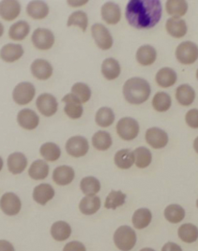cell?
Listing matches in <instances>:
<instances>
[{"label": "cell", "mask_w": 198, "mask_h": 251, "mask_svg": "<svg viewBox=\"0 0 198 251\" xmlns=\"http://www.w3.org/2000/svg\"><path fill=\"white\" fill-rule=\"evenodd\" d=\"M72 233L71 226L65 221H57L55 222L51 227V235L55 240H67Z\"/></svg>", "instance_id": "cell-27"}, {"label": "cell", "mask_w": 198, "mask_h": 251, "mask_svg": "<svg viewBox=\"0 0 198 251\" xmlns=\"http://www.w3.org/2000/svg\"><path fill=\"white\" fill-rule=\"evenodd\" d=\"M87 140L83 136H73L66 143V151L72 157H84L88 152Z\"/></svg>", "instance_id": "cell-8"}, {"label": "cell", "mask_w": 198, "mask_h": 251, "mask_svg": "<svg viewBox=\"0 0 198 251\" xmlns=\"http://www.w3.org/2000/svg\"><path fill=\"white\" fill-rule=\"evenodd\" d=\"M95 121L97 125L102 126V127H107L109 126L112 125L115 121V114L112 109L108 107H102L101 109L98 110Z\"/></svg>", "instance_id": "cell-36"}, {"label": "cell", "mask_w": 198, "mask_h": 251, "mask_svg": "<svg viewBox=\"0 0 198 251\" xmlns=\"http://www.w3.org/2000/svg\"><path fill=\"white\" fill-rule=\"evenodd\" d=\"M186 123L192 128H198V109H192L185 116Z\"/></svg>", "instance_id": "cell-46"}, {"label": "cell", "mask_w": 198, "mask_h": 251, "mask_svg": "<svg viewBox=\"0 0 198 251\" xmlns=\"http://www.w3.org/2000/svg\"><path fill=\"white\" fill-rule=\"evenodd\" d=\"M140 251H155L154 250H152V249H149V248H145V249H143V250H141Z\"/></svg>", "instance_id": "cell-52"}, {"label": "cell", "mask_w": 198, "mask_h": 251, "mask_svg": "<svg viewBox=\"0 0 198 251\" xmlns=\"http://www.w3.org/2000/svg\"><path fill=\"white\" fill-rule=\"evenodd\" d=\"M177 73L171 68H163L156 74V82L162 87H170L177 82Z\"/></svg>", "instance_id": "cell-25"}, {"label": "cell", "mask_w": 198, "mask_h": 251, "mask_svg": "<svg viewBox=\"0 0 198 251\" xmlns=\"http://www.w3.org/2000/svg\"><path fill=\"white\" fill-rule=\"evenodd\" d=\"M62 101L65 103L64 112L72 119H78L83 115V106L81 101L72 94H67L62 99Z\"/></svg>", "instance_id": "cell-12"}, {"label": "cell", "mask_w": 198, "mask_h": 251, "mask_svg": "<svg viewBox=\"0 0 198 251\" xmlns=\"http://www.w3.org/2000/svg\"><path fill=\"white\" fill-rule=\"evenodd\" d=\"M102 74L107 80H115L120 74V65L115 58H106L102 65Z\"/></svg>", "instance_id": "cell-31"}, {"label": "cell", "mask_w": 198, "mask_h": 251, "mask_svg": "<svg viewBox=\"0 0 198 251\" xmlns=\"http://www.w3.org/2000/svg\"><path fill=\"white\" fill-rule=\"evenodd\" d=\"M188 4L183 0H168L167 2V13L173 18H178L186 14Z\"/></svg>", "instance_id": "cell-35"}, {"label": "cell", "mask_w": 198, "mask_h": 251, "mask_svg": "<svg viewBox=\"0 0 198 251\" xmlns=\"http://www.w3.org/2000/svg\"><path fill=\"white\" fill-rule=\"evenodd\" d=\"M101 207V199L98 196H85L79 203V209L84 215H93Z\"/></svg>", "instance_id": "cell-30"}, {"label": "cell", "mask_w": 198, "mask_h": 251, "mask_svg": "<svg viewBox=\"0 0 198 251\" xmlns=\"http://www.w3.org/2000/svg\"><path fill=\"white\" fill-rule=\"evenodd\" d=\"M165 217L170 223H178L184 220L185 210L178 204H170L165 210Z\"/></svg>", "instance_id": "cell-42"}, {"label": "cell", "mask_w": 198, "mask_h": 251, "mask_svg": "<svg viewBox=\"0 0 198 251\" xmlns=\"http://www.w3.org/2000/svg\"><path fill=\"white\" fill-rule=\"evenodd\" d=\"M156 50L151 45H143L136 52V60L142 66H149L155 62Z\"/></svg>", "instance_id": "cell-23"}, {"label": "cell", "mask_w": 198, "mask_h": 251, "mask_svg": "<svg viewBox=\"0 0 198 251\" xmlns=\"http://www.w3.org/2000/svg\"><path fill=\"white\" fill-rule=\"evenodd\" d=\"M27 12L33 19L40 20L48 15L49 8L43 1H31L27 7Z\"/></svg>", "instance_id": "cell-24"}, {"label": "cell", "mask_w": 198, "mask_h": 251, "mask_svg": "<svg viewBox=\"0 0 198 251\" xmlns=\"http://www.w3.org/2000/svg\"><path fill=\"white\" fill-rule=\"evenodd\" d=\"M28 165V159L20 152L12 153L8 157V168L13 175H19L25 171Z\"/></svg>", "instance_id": "cell-22"}, {"label": "cell", "mask_w": 198, "mask_h": 251, "mask_svg": "<svg viewBox=\"0 0 198 251\" xmlns=\"http://www.w3.org/2000/svg\"><path fill=\"white\" fill-rule=\"evenodd\" d=\"M63 251H85V247L84 246L81 242L78 241H72L70 243H68L64 249Z\"/></svg>", "instance_id": "cell-47"}, {"label": "cell", "mask_w": 198, "mask_h": 251, "mask_svg": "<svg viewBox=\"0 0 198 251\" xmlns=\"http://www.w3.org/2000/svg\"><path fill=\"white\" fill-rule=\"evenodd\" d=\"M72 94L74 95L81 101V103H85L91 97V90L87 84L76 83L72 87Z\"/></svg>", "instance_id": "cell-44"}, {"label": "cell", "mask_w": 198, "mask_h": 251, "mask_svg": "<svg viewBox=\"0 0 198 251\" xmlns=\"http://www.w3.org/2000/svg\"><path fill=\"white\" fill-rule=\"evenodd\" d=\"M36 105L40 113L44 116H52L57 111V99L48 93L40 95L37 99Z\"/></svg>", "instance_id": "cell-11"}, {"label": "cell", "mask_w": 198, "mask_h": 251, "mask_svg": "<svg viewBox=\"0 0 198 251\" xmlns=\"http://www.w3.org/2000/svg\"><path fill=\"white\" fill-rule=\"evenodd\" d=\"M146 143L150 147L160 149L167 147L168 143V135L165 130L159 127H150L146 130Z\"/></svg>", "instance_id": "cell-13"}, {"label": "cell", "mask_w": 198, "mask_h": 251, "mask_svg": "<svg viewBox=\"0 0 198 251\" xmlns=\"http://www.w3.org/2000/svg\"><path fill=\"white\" fill-rule=\"evenodd\" d=\"M178 237L185 243H194L198 239V227L194 224L186 223L181 225L177 231Z\"/></svg>", "instance_id": "cell-33"}, {"label": "cell", "mask_w": 198, "mask_h": 251, "mask_svg": "<svg viewBox=\"0 0 198 251\" xmlns=\"http://www.w3.org/2000/svg\"><path fill=\"white\" fill-rule=\"evenodd\" d=\"M135 155V163L138 168H146L149 166L152 160V155L149 149L146 147H138L134 151Z\"/></svg>", "instance_id": "cell-39"}, {"label": "cell", "mask_w": 198, "mask_h": 251, "mask_svg": "<svg viewBox=\"0 0 198 251\" xmlns=\"http://www.w3.org/2000/svg\"><path fill=\"white\" fill-rule=\"evenodd\" d=\"M21 11V5L18 1L4 0L0 2V16L6 21H12L18 17Z\"/></svg>", "instance_id": "cell-14"}, {"label": "cell", "mask_w": 198, "mask_h": 251, "mask_svg": "<svg viewBox=\"0 0 198 251\" xmlns=\"http://www.w3.org/2000/svg\"><path fill=\"white\" fill-rule=\"evenodd\" d=\"M114 160L115 165L119 169H130L135 163L134 152L130 149H121L115 153Z\"/></svg>", "instance_id": "cell-28"}, {"label": "cell", "mask_w": 198, "mask_h": 251, "mask_svg": "<svg viewBox=\"0 0 198 251\" xmlns=\"http://www.w3.org/2000/svg\"><path fill=\"white\" fill-rule=\"evenodd\" d=\"M176 57L177 61L181 64H194L198 58V45L192 42H181L177 47Z\"/></svg>", "instance_id": "cell-4"}, {"label": "cell", "mask_w": 198, "mask_h": 251, "mask_svg": "<svg viewBox=\"0 0 198 251\" xmlns=\"http://www.w3.org/2000/svg\"><path fill=\"white\" fill-rule=\"evenodd\" d=\"M49 166L42 159L35 160L28 170L29 176L34 180H42L48 176Z\"/></svg>", "instance_id": "cell-32"}, {"label": "cell", "mask_w": 198, "mask_h": 251, "mask_svg": "<svg viewBox=\"0 0 198 251\" xmlns=\"http://www.w3.org/2000/svg\"><path fill=\"white\" fill-rule=\"evenodd\" d=\"M194 148H195L196 152L198 154V137L195 140V142H194Z\"/></svg>", "instance_id": "cell-50"}, {"label": "cell", "mask_w": 198, "mask_h": 251, "mask_svg": "<svg viewBox=\"0 0 198 251\" xmlns=\"http://www.w3.org/2000/svg\"><path fill=\"white\" fill-rule=\"evenodd\" d=\"M35 86L28 82H23L17 84L12 92L13 100L19 105L29 103L35 96Z\"/></svg>", "instance_id": "cell-6"}, {"label": "cell", "mask_w": 198, "mask_h": 251, "mask_svg": "<svg viewBox=\"0 0 198 251\" xmlns=\"http://www.w3.org/2000/svg\"><path fill=\"white\" fill-rule=\"evenodd\" d=\"M126 194L120 190H112L105 200V206L107 209L115 210L125 203Z\"/></svg>", "instance_id": "cell-40"}, {"label": "cell", "mask_w": 198, "mask_h": 251, "mask_svg": "<svg viewBox=\"0 0 198 251\" xmlns=\"http://www.w3.org/2000/svg\"><path fill=\"white\" fill-rule=\"evenodd\" d=\"M91 33L97 46L102 50H108L113 45V38L109 30L102 24H95L91 27Z\"/></svg>", "instance_id": "cell-7"}, {"label": "cell", "mask_w": 198, "mask_h": 251, "mask_svg": "<svg viewBox=\"0 0 198 251\" xmlns=\"http://www.w3.org/2000/svg\"><path fill=\"white\" fill-rule=\"evenodd\" d=\"M102 17L107 24L115 25L120 21L121 11L118 5L113 2H107L102 7Z\"/></svg>", "instance_id": "cell-19"}, {"label": "cell", "mask_w": 198, "mask_h": 251, "mask_svg": "<svg viewBox=\"0 0 198 251\" xmlns=\"http://www.w3.org/2000/svg\"><path fill=\"white\" fill-rule=\"evenodd\" d=\"M162 251H182V250L177 244L173 242H168L163 247Z\"/></svg>", "instance_id": "cell-48"}, {"label": "cell", "mask_w": 198, "mask_h": 251, "mask_svg": "<svg viewBox=\"0 0 198 251\" xmlns=\"http://www.w3.org/2000/svg\"><path fill=\"white\" fill-rule=\"evenodd\" d=\"M197 206H198V201H197Z\"/></svg>", "instance_id": "cell-55"}, {"label": "cell", "mask_w": 198, "mask_h": 251, "mask_svg": "<svg viewBox=\"0 0 198 251\" xmlns=\"http://www.w3.org/2000/svg\"><path fill=\"white\" fill-rule=\"evenodd\" d=\"M32 42L39 50H48L55 43L53 32L46 28H37L32 34Z\"/></svg>", "instance_id": "cell-9"}, {"label": "cell", "mask_w": 198, "mask_h": 251, "mask_svg": "<svg viewBox=\"0 0 198 251\" xmlns=\"http://www.w3.org/2000/svg\"><path fill=\"white\" fill-rule=\"evenodd\" d=\"M2 168H3V159L0 157V171L2 170Z\"/></svg>", "instance_id": "cell-53"}, {"label": "cell", "mask_w": 198, "mask_h": 251, "mask_svg": "<svg viewBox=\"0 0 198 251\" xmlns=\"http://www.w3.org/2000/svg\"><path fill=\"white\" fill-rule=\"evenodd\" d=\"M31 73L39 80H47L53 74V67L44 59H36L31 64Z\"/></svg>", "instance_id": "cell-16"}, {"label": "cell", "mask_w": 198, "mask_h": 251, "mask_svg": "<svg viewBox=\"0 0 198 251\" xmlns=\"http://www.w3.org/2000/svg\"><path fill=\"white\" fill-rule=\"evenodd\" d=\"M167 31L174 38H182L187 33V25L183 19L180 18H170L167 21Z\"/></svg>", "instance_id": "cell-21"}, {"label": "cell", "mask_w": 198, "mask_h": 251, "mask_svg": "<svg viewBox=\"0 0 198 251\" xmlns=\"http://www.w3.org/2000/svg\"><path fill=\"white\" fill-rule=\"evenodd\" d=\"M24 54V49L20 44L9 43L0 50V57L5 62H14L20 59Z\"/></svg>", "instance_id": "cell-17"}, {"label": "cell", "mask_w": 198, "mask_h": 251, "mask_svg": "<svg viewBox=\"0 0 198 251\" xmlns=\"http://www.w3.org/2000/svg\"><path fill=\"white\" fill-rule=\"evenodd\" d=\"M3 32H4V26H3V25L0 23V37L3 35Z\"/></svg>", "instance_id": "cell-51"}, {"label": "cell", "mask_w": 198, "mask_h": 251, "mask_svg": "<svg viewBox=\"0 0 198 251\" xmlns=\"http://www.w3.org/2000/svg\"><path fill=\"white\" fill-rule=\"evenodd\" d=\"M40 153L44 159L48 161H56L60 157L61 150L57 145L54 143H45L40 148Z\"/></svg>", "instance_id": "cell-41"}, {"label": "cell", "mask_w": 198, "mask_h": 251, "mask_svg": "<svg viewBox=\"0 0 198 251\" xmlns=\"http://www.w3.org/2000/svg\"><path fill=\"white\" fill-rule=\"evenodd\" d=\"M136 233L129 226H120L116 229L114 234L115 247L122 251H130L136 246Z\"/></svg>", "instance_id": "cell-3"}, {"label": "cell", "mask_w": 198, "mask_h": 251, "mask_svg": "<svg viewBox=\"0 0 198 251\" xmlns=\"http://www.w3.org/2000/svg\"><path fill=\"white\" fill-rule=\"evenodd\" d=\"M21 201L19 197L12 193L7 192L0 199V208L8 216H15L21 210Z\"/></svg>", "instance_id": "cell-10"}, {"label": "cell", "mask_w": 198, "mask_h": 251, "mask_svg": "<svg viewBox=\"0 0 198 251\" xmlns=\"http://www.w3.org/2000/svg\"><path fill=\"white\" fill-rule=\"evenodd\" d=\"M163 8L159 0H131L126 7V19L137 29L155 26L162 18Z\"/></svg>", "instance_id": "cell-1"}, {"label": "cell", "mask_w": 198, "mask_h": 251, "mask_svg": "<svg viewBox=\"0 0 198 251\" xmlns=\"http://www.w3.org/2000/svg\"><path fill=\"white\" fill-rule=\"evenodd\" d=\"M116 132L121 139L132 141L139 133V124L132 117H123L116 124Z\"/></svg>", "instance_id": "cell-5"}, {"label": "cell", "mask_w": 198, "mask_h": 251, "mask_svg": "<svg viewBox=\"0 0 198 251\" xmlns=\"http://www.w3.org/2000/svg\"><path fill=\"white\" fill-rule=\"evenodd\" d=\"M171 98L166 92H158L152 100V106L157 112H167L171 107Z\"/></svg>", "instance_id": "cell-43"}, {"label": "cell", "mask_w": 198, "mask_h": 251, "mask_svg": "<svg viewBox=\"0 0 198 251\" xmlns=\"http://www.w3.org/2000/svg\"><path fill=\"white\" fill-rule=\"evenodd\" d=\"M150 85L145 79L134 77L126 81L123 86V96L131 104H142L150 96Z\"/></svg>", "instance_id": "cell-2"}, {"label": "cell", "mask_w": 198, "mask_h": 251, "mask_svg": "<svg viewBox=\"0 0 198 251\" xmlns=\"http://www.w3.org/2000/svg\"><path fill=\"white\" fill-rule=\"evenodd\" d=\"M197 78H198V72H197Z\"/></svg>", "instance_id": "cell-54"}, {"label": "cell", "mask_w": 198, "mask_h": 251, "mask_svg": "<svg viewBox=\"0 0 198 251\" xmlns=\"http://www.w3.org/2000/svg\"><path fill=\"white\" fill-rule=\"evenodd\" d=\"M176 99L180 104L189 106L194 102L196 99V91L189 84H181L177 88Z\"/></svg>", "instance_id": "cell-26"}, {"label": "cell", "mask_w": 198, "mask_h": 251, "mask_svg": "<svg viewBox=\"0 0 198 251\" xmlns=\"http://www.w3.org/2000/svg\"><path fill=\"white\" fill-rule=\"evenodd\" d=\"M55 190L49 184H41L33 190V199L41 205H45L54 198Z\"/></svg>", "instance_id": "cell-20"}, {"label": "cell", "mask_w": 198, "mask_h": 251, "mask_svg": "<svg viewBox=\"0 0 198 251\" xmlns=\"http://www.w3.org/2000/svg\"><path fill=\"white\" fill-rule=\"evenodd\" d=\"M151 219H152V214L150 210L147 208H140L136 210L135 214L133 215L132 221L136 229L142 230L146 228L150 224Z\"/></svg>", "instance_id": "cell-29"}, {"label": "cell", "mask_w": 198, "mask_h": 251, "mask_svg": "<svg viewBox=\"0 0 198 251\" xmlns=\"http://www.w3.org/2000/svg\"><path fill=\"white\" fill-rule=\"evenodd\" d=\"M18 124L25 129H35L40 122L38 115L30 109H23L17 115Z\"/></svg>", "instance_id": "cell-15"}, {"label": "cell", "mask_w": 198, "mask_h": 251, "mask_svg": "<svg viewBox=\"0 0 198 251\" xmlns=\"http://www.w3.org/2000/svg\"><path fill=\"white\" fill-rule=\"evenodd\" d=\"M30 31V26L26 21H19L13 24L9 30V36L13 41L24 40Z\"/></svg>", "instance_id": "cell-34"}, {"label": "cell", "mask_w": 198, "mask_h": 251, "mask_svg": "<svg viewBox=\"0 0 198 251\" xmlns=\"http://www.w3.org/2000/svg\"><path fill=\"white\" fill-rule=\"evenodd\" d=\"M0 251H15L13 246L10 242L6 240H0Z\"/></svg>", "instance_id": "cell-49"}, {"label": "cell", "mask_w": 198, "mask_h": 251, "mask_svg": "<svg viewBox=\"0 0 198 251\" xmlns=\"http://www.w3.org/2000/svg\"><path fill=\"white\" fill-rule=\"evenodd\" d=\"M80 188L85 195L95 196L101 189V183L97 178L86 176L81 180Z\"/></svg>", "instance_id": "cell-37"}, {"label": "cell", "mask_w": 198, "mask_h": 251, "mask_svg": "<svg viewBox=\"0 0 198 251\" xmlns=\"http://www.w3.org/2000/svg\"><path fill=\"white\" fill-rule=\"evenodd\" d=\"M92 145L99 151H106L112 146V138L107 131H97L92 137Z\"/></svg>", "instance_id": "cell-38"}, {"label": "cell", "mask_w": 198, "mask_h": 251, "mask_svg": "<svg viewBox=\"0 0 198 251\" xmlns=\"http://www.w3.org/2000/svg\"><path fill=\"white\" fill-rule=\"evenodd\" d=\"M75 176L74 170L70 166H59L56 168L53 173V180L59 186H66L73 182Z\"/></svg>", "instance_id": "cell-18"}, {"label": "cell", "mask_w": 198, "mask_h": 251, "mask_svg": "<svg viewBox=\"0 0 198 251\" xmlns=\"http://www.w3.org/2000/svg\"><path fill=\"white\" fill-rule=\"evenodd\" d=\"M87 24H88V19H87L86 13L85 11H74L73 13L70 15V17L68 19L67 25L68 26L78 25L85 32L86 30Z\"/></svg>", "instance_id": "cell-45"}]
</instances>
